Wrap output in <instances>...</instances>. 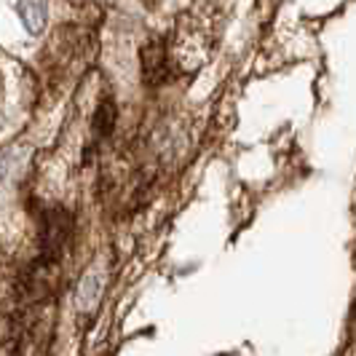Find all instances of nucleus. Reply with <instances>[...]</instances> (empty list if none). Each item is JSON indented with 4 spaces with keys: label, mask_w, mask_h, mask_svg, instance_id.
Masks as SVG:
<instances>
[{
    "label": "nucleus",
    "mask_w": 356,
    "mask_h": 356,
    "mask_svg": "<svg viewBox=\"0 0 356 356\" xmlns=\"http://www.w3.org/2000/svg\"><path fill=\"white\" fill-rule=\"evenodd\" d=\"M17 11L22 22H24V27H27V33L38 35L46 27V17H49L46 0H19Z\"/></svg>",
    "instance_id": "f257e3e1"
},
{
    "label": "nucleus",
    "mask_w": 356,
    "mask_h": 356,
    "mask_svg": "<svg viewBox=\"0 0 356 356\" xmlns=\"http://www.w3.org/2000/svg\"><path fill=\"white\" fill-rule=\"evenodd\" d=\"M145 62V75L147 78H161L163 75V51L159 49V43H150L143 51Z\"/></svg>",
    "instance_id": "f03ea898"
},
{
    "label": "nucleus",
    "mask_w": 356,
    "mask_h": 356,
    "mask_svg": "<svg viewBox=\"0 0 356 356\" xmlns=\"http://www.w3.org/2000/svg\"><path fill=\"white\" fill-rule=\"evenodd\" d=\"M113 121H115V107L110 105V102H105V105L97 110V131L99 134H107L110 129H113Z\"/></svg>",
    "instance_id": "7ed1b4c3"
}]
</instances>
